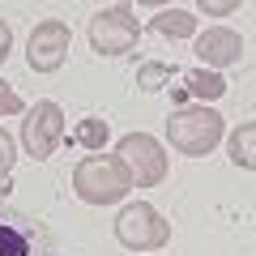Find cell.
Listing matches in <instances>:
<instances>
[{"instance_id":"obj_1","label":"cell","mask_w":256,"mask_h":256,"mask_svg":"<svg viewBox=\"0 0 256 256\" xmlns=\"http://www.w3.org/2000/svg\"><path fill=\"white\" fill-rule=\"evenodd\" d=\"M73 188H77V196H82V201H90V205H111V201H120V196L132 188V180H128V171H124V162H120V158L90 154V158H82V162H77Z\"/></svg>"},{"instance_id":"obj_2","label":"cell","mask_w":256,"mask_h":256,"mask_svg":"<svg viewBox=\"0 0 256 256\" xmlns=\"http://www.w3.org/2000/svg\"><path fill=\"white\" fill-rule=\"evenodd\" d=\"M166 137H171V146L180 150V154L201 158V154H210V150L218 146L222 116L210 111V107H180L171 120H166Z\"/></svg>"},{"instance_id":"obj_3","label":"cell","mask_w":256,"mask_h":256,"mask_svg":"<svg viewBox=\"0 0 256 256\" xmlns=\"http://www.w3.org/2000/svg\"><path fill=\"white\" fill-rule=\"evenodd\" d=\"M137 38H141V26H137V18H132L128 4H111V9H98L90 18V43H94V52H102V56L132 52Z\"/></svg>"},{"instance_id":"obj_4","label":"cell","mask_w":256,"mask_h":256,"mask_svg":"<svg viewBox=\"0 0 256 256\" xmlns=\"http://www.w3.org/2000/svg\"><path fill=\"white\" fill-rule=\"evenodd\" d=\"M47 252H52V235L43 230V222L0 205V256H47Z\"/></svg>"},{"instance_id":"obj_5","label":"cell","mask_w":256,"mask_h":256,"mask_svg":"<svg viewBox=\"0 0 256 256\" xmlns=\"http://www.w3.org/2000/svg\"><path fill=\"white\" fill-rule=\"evenodd\" d=\"M116 239L124 248H132V252H154V248H162L166 239H171V226L158 218L154 205L137 201V205H128L116 218Z\"/></svg>"},{"instance_id":"obj_6","label":"cell","mask_w":256,"mask_h":256,"mask_svg":"<svg viewBox=\"0 0 256 256\" xmlns=\"http://www.w3.org/2000/svg\"><path fill=\"white\" fill-rule=\"evenodd\" d=\"M120 162H124L128 180L137 184V188H154V184H162L166 175V154L162 146H158L154 137H146V132H128L124 141H120Z\"/></svg>"},{"instance_id":"obj_7","label":"cell","mask_w":256,"mask_h":256,"mask_svg":"<svg viewBox=\"0 0 256 256\" xmlns=\"http://www.w3.org/2000/svg\"><path fill=\"white\" fill-rule=\"evenodd\" d=\"M60 137H64V111L56 102H34L26 111V124H22V146H26V154L34 162H43V158L56 154Z\"/></svg>"},{"instance_id":"obj_8","label":"cell","mask_w":256,"mask_h":256,"mask_svg":"<svg viewBox=\"0 0 256 256\" xmlns=\"http://www.w3.org/2000/svg\"><path fill=\"white\" fill-rule=\"evenodd\" d=\"M68 43H73V34H68L64 22H56V18L38 22L30 30V43H26V64L34 73H56L64 64V56H68Z\"/></svg>"},{"instance_id":"obj_9","label":"cell","mask_w":256,"mask_h":256,"mask_svg":"<svg viewBox=\"0 0 256 256\" xmlns=\"http://www.w3.org/2000/svg\"><path fill=\"white\" fill-rule=\"evenodd\" d=\"M196 56H201L205 68H222V64H239V56H244V38L235 34V30H205L201 38H196Z\"/></svg>"},{"instance_id":"obj_10","label":"cell","mask_w":256,"mask_h":256,"mask_svg":"<svg viewBox=\"0 0 256 256\" xmlns=\"http://www.w3.org/2000/svg\"><path fill=\"white\" fill-rule=\"evenodd\" d=\"M192 30H196V18L184 9H162L154 18V34H162V38H188Z\"/></svg>"},{"instance_id":"obj_11","label":"cell","mask_w":256,"mask_h":256,"mask_svg":"<svg viewBox=\"0 0 256 256\" xmlns=\"http://www.w3.org/2000/svg\"><path fill=\"white\" fill-rule=\"evenodd\" d=\"M184 82H188V94L192 98H222V94H226V82H222L218 73H210V68H192L188 77H184Z\"/></svg>"},{"instance_id":"obj_12","label":"cell","mask_w":256,"mask_h":256,"mask_svg":"<svg viewBox=\"0 0 256 256\" xmlns=\"http://www.w3.org/2000/svg\"><path fill=\"white\" fill-rule=\"evenodd\" d=\"M252 141H256V124H244L230 137V162L235 166H244V171H252L256 166V154H252Z\"/></svg>"},{"instance_id":"obj_13","label":"cell","mask_w":256,"mask_h":256,"mask_svg":"<svg viewBox=\"0 0 256 256\" xmlns=\"http://www.w3.org/2000/svg\"><path fill=\"white\" fill-rule=\"evenodd\" d=\"M73 141H77V146H86V150H102V141H107V124H102L98 116L82 120V124L73 128Z\"/></svg>"},{"instance_id":"obj_14","label":"cell","mask_w":256,"mask_h":256,"mask_svg":"<svg viewBox=\"0 0 256 256\" xmlns=\"http://www.w3.org/2000/svg\"><path fill=\"white\" fill-rule=\"evenodd\" d=\"M171 77H175L171 64H141L137 68V90H162Z\"/></svg>"},{"instance_id":"obj_15","label":"cell","mask_w":256,"mask_h":256,"mask_svg":"<svg viewBox=\"0 0 256 256\" xmlns=\"http://www.w3.org/2000/svg\"><path fill=\"white\" fill-rule=\"evenodd\" d=\"M22 111V94L9 82H0V116H18Z\"/></svg>"},{"instance_id":"obj_16","label":"cell","mask_w":256,"mask_h":256,"mask_svg":"<svg viewBox=\"0 0 256 256\" xmlns=\"http://www.w3.org/2000/svg\"><path fill=\"white\" fill-rule=\"evenodd\" d=\"M13 166V137L0 128V180H4V171Z\"/></svg>"},{"instance_id":"obj_17","label":"cell","mask_w":256,"mask_h":256,"mask_svg":"<svg viewBox=\"0 0 256 256\" xmlns=\"http://www.w3.org/2000/svg\"><path fill=\"white\" fill-rule=\"evenodd\" d=\"M9 43H13V30H9V22L0 18V64H4V56H9Z\"/></svg>"},{"instance_id":"obj_18","label":"cell","mask_w":256,"mask_h":256,"mask_svg":"<svg viewBox=\"0 0 256 256\" xmlns=\"http://www.w3.org/2000/svg\"><path fill=\"white\" fill-rule=\"evenodd\" d=\"M4 188H9V184H4V180H0V192H4Z\"/></svg>"}]
</instances>
